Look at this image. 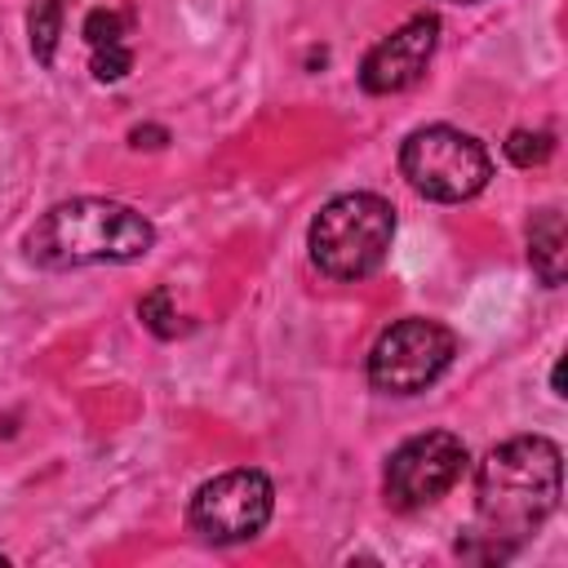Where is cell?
<instances>
[{
    "label": "cell",
    "mask_w": 568,
    "mask_h": 568,
    "mask_svg": "<svg viewBox=\"0 0 568 568\" xmlns=\"http://www.w3.org/2000/svg\"><path fill=\"white\" fill-rule=\"evenodd\" d=\"M129 142H133V146H146V151H155V146H164V142H169V129H164V124H138V129H129Z\"/></svg>",
    "instance_id": "cell-15"
},
{
    "label": "cell",
    "mask_w": 568,
    "mask_h": 568,
    "mask_svg": "<svg viewBox=\"0 0 568 568\" xmlns=\"http://www.w3.org/2000/svg\"><path fill=\"white\" fill-rule=\"evenodd\" d=\"M89 67H93V80L115 84V80H124L133 71V53H129V44H106V49H93Z\"/></svg>",
    "instance_id": "cell-14"
},
{
    "label": "cell",
    "mask_w": 568,
    "mask_h": 568,
    "mask_svg": "<svg viewBox=\"0 0 568 568\" xmlns=\"http://www.w3.org/2000/svg\"><path fill=\"white\" fill-rule=\"evenodd\" d=\"M550 155H555V133H546V129H515L506 138V160L519 169H537Z\"/></svg>",
    "instance_id": "cell-11"
},
{
    "label": "cell",
    "mask_w": 568,
    "mask_h": 568,
    "mask_svg": "<svg viewBox=\"0 0 568 568\" xmlns=\"http://www.w3.org/2000/svg\"><path fill=\"white\" fill-rule=\"evenodd\" d=\"M439 44V18L413 13L404 27H395L386 40H377L359 62L364 93H404L426 75V62Z\"/></svg>",
    "instance_id": "cell-8"
},
{
    "label": "cell",
    "mask_w": 568,
    "mask_h": 568,
    "mask_svg": "<svg viewBox=\"0 0 568 568\" xmlns=\"http://www.w3.org/2000/svg\"><path fill=\"white\" fill-rule=\"evenodd\" d=\"M0 564H9V559H4V555H0Z\"/></svg>",
    "instance_id": "cell-17"
},
{
    "label": "cell",
    "mask_w": 568,
    "mask_h": 568,
    "mask_svg": "<svg viewBox=\"0 0 568 568\" xmlns=\"http://www.w3.org/2000/svg\"><path fill=\"white\" fill-rule=\"evenodd\" d=\"M390 240H395V209H390V200H382L373 191H346V195L328 200L306 231L311 262L328 280L373 275L386 262Z\"/></svg>",
    "instance_id": "cell-3"
},
{
    "label": "cell",
    "mask_w": 568,
    "mask_h": 568,
    "mask_svg": "<svg viewBox=\"0 0 568 568\" xmlns=\"http://www.w3.org/2000/svg\"><path fill=\"white\" fill-rule=\"evenodd\" d=\"M27 36H31L36 62L49 67L53 53H58V36H62V0H31V9H27Z\"/></svg>",
    "instance_id": "cell-10"
},
{
    "label": "cell",
    "mask_w": 568,
    "mask_h": 568,
    "mask_svg": "<svg viewBox=\"0 0 568 568\" xmlns=\"http://www.w3.org/2000/svg\"><path fill=\"white\" fill-rule=\"evenodd\" d=\"M457 4H470V0H457Z\"/></svg>",
    "instance_id": "cell-18"
},
{
    "label": "cell",
    "mask_w": 568,
    "mask_h": 568,
    "mask_svg": "<svg viewBox=\"0 0 568 568\" xmlns=\"http://www.w3.org/2000/svg\"><path fill=\"white\" fill-rule=\"evenodd\" d=\"M564 493V457L559 444L546 435H515L475 470V515L488 528L493 555H506L510 546L528 541L559 506Z\"/></svg>",
    "instance_id": "cell-1"
},
{
    "label": "cell",
    "mask_w": 568,
    "mask_h": 568,
    "mask_svg": "<svg viewBox=\"0 0 568 568\" xmlns=\"http://www.w3.org/2000/svg\"><path fill=\"white\" fill-rule=\"evenodd\" d=\"M84 40H89V49L124 44V13H115V9H89L84 13Z\"/></svg>",
    "instance_id": "cell-13"
},
{
    "label": "cell",
    "mask_w": 568,
    "mask_h": 568,
    "mask_svg": "<svg viewBox=\"0 0 568 568\" xmlns=\"http://www.w3.org/2000/svg\"><path fill=\"white\" fill-rule=\"evenodd\" d=\"M399 173L408 186L439 204H462L479 195L493 178V160L479 138L453 129V124H426L413 129L399 146Z\"/></svg>",
    "instance_id": "cell-4"
},
{
    "label": "cell",
    "mask_w": 568,
    "mask_h": 568,
    "mask_svg": "<svg viewBox=\"0 0 568 568\" xmlns=\"http://www.w3.org/2000/svg\"><path fill=\"white\" fill-rule=\"evenodd\" d=\"M275 510V488L262 470L240 466V470H222L213 479H204L191 497V528L213 541V546H235L248 541L266 528Z\"/></svg>",
    "instance_id": "cell-6"
},
{
    "label": "cell",
    "mask_w": 568,
    "mask_h": 568,
    "mask_svg": "<svg viewBox=\"0 0 568 568\" xmlns=\"http://www.w3.org/2000/svg\"><path fill=\"white\" fill-rule=\"evenodd\" d=\"M453 355H457L453 328L408 315L377 333L368 351V382L373 390H386V395H417L448 373Z\"/></svg>",
    "instance_id": "cell-5"
},
{
    "label": "cell",
    "mask_w": 568,
    "mask_h": 568,
    "mask_svg": "<svg viewBox=\"0 0 568 568\" xmlns=\"http://www.w3.org/2000/svg\"><path fill=\"white\" fill-rule=\"evenodd\" d=\"M470 466L462 435L453 430H422L404 439L386 462V501L395 510H422L439 501Z\"/></svg>",
    "instance_id": "cell-7"
},
{
    "label": "cell",
    "mask_w": 568,
    "mask_h": 568,
    "mask_svg": "<svg viewBox=\"0 0 568 568\" xmlns=\"http://www.w3.org/2000/svg\"><path fill=\"white\" fill-rule=\"evenodd\" d=\"M528 262H532V271L546 288L564 284L568 248H564V213L559 209H537L532 213V222H528Z\"/></svg>",
    "instance_id": "cell-9"
},
{
    "label": "cell",
    "mask_w": 568,
    "mask_h": 568,
    "mask_svg": "<svg viewBox=\"0 0 568 568\" xmlns=\"http://www.w3.org/2000/svg\"><path fill=\"white\" fill-rule=\"evenodd\" d=\"M550 386H555V395H559V399L568 395V390H564V359L555 364V373H550Z\"/></svg>",
    "instance_id": "cell-16"
},
{
    "label": "cell",
    "mask_w": 568,
    "mask_h": 568,
    "mask_svg": "<svg viewBox=\"0 0 568 568\" xmlns=\"http://www.w3.org/2000/svg\"><path fill=\"white\" fill-rule=\"evenodd\" d=\"M138 320L155 333V337H178L186 324H178V311H173V297H169V288H151L142 302H138Z\"/></svg>",
    "instance_id": "cell-12"
},
{
    "label": "cell",
    "mask_w": 568,
    "mask_h": 568,
    "mask_svg": "<svg viewBox=\"0 0 568 568\" xmlns=\"http://www.w3.org/2000/svg\"><path fill=\"white\" fill-rule=\"evenodd\" d=\"M155 248V226L120 200H62L27 231V257L49 271L93 262H138Z\"/></svg>",
    "instance_id": "cell-2"
}]
</instances>
